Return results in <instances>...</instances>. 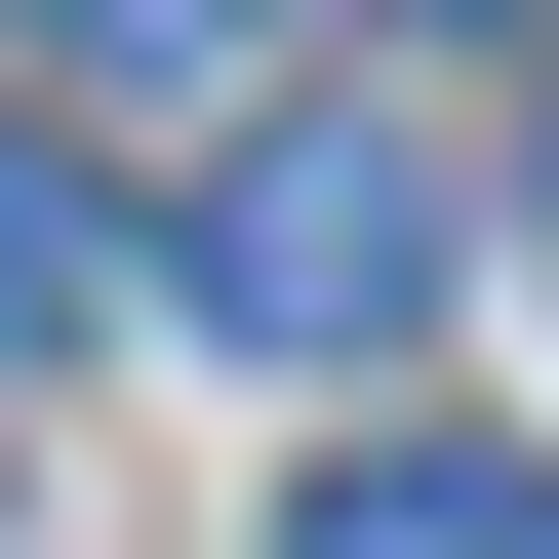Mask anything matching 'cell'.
I'll list each match as a JSON object with an SVG mask.
<instances>
[{
    "label": "cell",
    "mask_w": 559,
    "mask_h": 559,
    "mask_svg": "<svg viewBox=\"0 0 559 559\" xmlns=\"http://www.w3.org/2000/svg\"><path fill=\"white\" fill-rule=\"evenodd\" d=\"M81 360V160H40V120H0V400Z\"/></svg>",
    "instance_id": "3"
},
{
    "label": "cell",
    "mask_w": 559,
    "mask_h": 559,
    "mask_svg": "<svg viewBox=\"0 0 559 559\" xmlns=\"http://www.w3.org/2000/svg\"><path fill=\"white\" fill-rule=\"evenodd\" d=\"M280 559H559V440H440V400H360V440L280 479Z\"/></svg>",
    "instance_id": "2"
},
{
    "label": "cell",
    "mask_w": 559,
    "mask_h": 559,
    "mask_svg": "<svg viewBox=\"0 0 559 559\" xmlns=\"http://www.w3.org/2000/svg\"><path fill=\"white\" fill-rule=\"evenodd\" d=\"M160 280H200V320H240V360H320V400H360L400 320H440V280H479V160H400L360 81H280L240 160L160 200Z\"/></svg>",
    "instance_id": "1"
}]
</instances>
